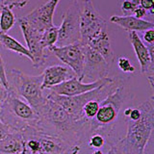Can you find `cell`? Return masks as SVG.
<instances>
[{
  "instance_id": "30bf717a",
  "label": "cell",
  "mask_w": 154,
  "mask_h": 154,
  "mask_svg": "<svg viewBox=\"0 0 154 154\" xmlns=\"http://www.w3.org/2000/svg\"><path fill=\"white\" fill-rule=\"evenodd\" d=\"M19 27L21 29L22 35L24 40L26 42L27 49L30 51L33 57L32 64L33 66L36 69H40L45 65L47 56L45 54V49L42 47L41 42L42 33L34 29L30 24H29L23 17L17 18Z\"/></svg>"
},
{
  "instance_id": "5bb4252c",
  "label": "cell",
  "mask_w": 154,
  "mask_h": 154,
  "mask_svg": "<svg viewBox=\"0 0 154 154\" xmlns=\"http://www.w3.org/2000/svg\"><path fill=\"white\" fill-rule=\"evenodd\" d=\"M111 78L109 77H104L97 81L91 82V83H85V82L79 80L77 77H73L69 80H67L64 83L60 85H57L50 88V91L58 95H63V96H74V95H79L82 94L88 93L90 91H93L94 89H97L98 87L104 85L110 81Z\"/></svg>"
},
{
  "instance_id": "7a4b0ae2",
  "label": "cell",
  "mask_w": 154,
  "mask_h": 154,
  "mask_svg": "<svg viewBox=\"0 0 154 154\" xmlns=\"http://www.w3.org/2000/svg\"><path fill=\"white\" fill-rule=\"evenodd\" d=\"M138 107L142 113L141 118L135 122L123 119L127 125L126 134L110 146L107 154H144L146 152L154 128L153 96Z\"/></svg>"
},
{
  "instance_id": "484cf974",
  "label": "cell",
  "mask_w": 154,
  "mask_h": 154,
  "mask_svg": "<svg viewBox=\"0 0 154 154\" xmlns=\"http://www.w3.org/2000/svg\"><path fill=\"white\" fill-rule=\"evenodd\" d=\"M2 2L3 6H8L13 10L14 8L21 9L25 7L27 3L29 2V0H2Z\"/></svg>"
},
{
  "instance_id": "52a82bcc",
  "label": "cell",
  "mask_w": 154,
  "mask_h": 154,
  "mask_svg": "<svg viewBox=\"0 0 154 154\" xmlns=\"http://www.w3.org/2000/svg\"><path fill=\"white\" fill-rule=\"evenodd\" d=\"M103 31H107V21L96 11L93 0H84L80 9V42L87 45Z\"/></svg>"
},
{
  "instance_id": "e575fe53",
  "label": "cell",
  "mask_w": 154,
  "mask_h": 154,
  "mask_svg": "<svg viewBox=\"0 0 154 154\" xmlns=\"http://www.w3.org/2000/svg\"><path fill=\"white\" fill-rule=\"evenodd\" d=\"M22 154H28V153H27V152H26V151H24V152H23V153H22Z\"/></svg>"
},
{
  "instance_id": "4dcf8cb0",
  "label": "cell",
  "mask_w": 154,
  "mask_h": 154,
  "mask_svg": "<svg viewBox=\"0 0 154 154\" xmlns=\"http://www.w3.org/2000/svg\"><path fill=\"white\" fill-rule=\"evenodd\" d=\"M11 131H12L11 128L8 125L5 124L3 122H1V119H0V141L6 137Z\"/></svg>"
},
{
  "instance_id": "8fae6325",
  "label": "cell",
  "mask_w": 154,
  "mask_h": 154,
  "mask_svg": "<svg viewBox=\"0 0 154 154\" xmlns=\"http://www.w3.org/2000/svg\"><path fill=\"white\" fill-rule=\"evenodd\" d=\"M84 52L85 60L82 81L87 80L89 81L88 83H91L106 77L111 66L108 65L103 57L87 45H84Z\"/></svg>"
},
{
  "instance_id": "4fadbf2b",
  "label": "cell",
  "mask_w": 154,
  "mask_h": 154,
  "mask_svg": "<svg viewBox=\"0 0 154 154\" xmlns=\"http://www.w3.org/2000/svg\"><path fill=\"white\" fill-rule=\"evenodd\" d=\"M128 38L133 46L135 54L141 66L142 73L146 75L151 90L154 88V58L149 55L148 49L136 32H129Z\"/></svg>"
},
{
  "instance_id": "1f68e13d",
  "label": "cell",
  "mask_w": 154,
  "mask_h": 154,
  "mask_svg": "<svg viewBox=\"0 0 154 154\" xmlns=\"http://www.w3.org/2000/svg\"><path fill=\"white\" fill-rule=\"evenodd\" d=\"M7 94H8V90L3 88L2 86H0V107L2 106L4 100L6 99Z\"/></svg>"
},
{
  "instance_id": "7402d4cb",
  "label": "cell",
  "mask_w": 154,
  "mask_h": 154,
  "mask_svg": "<svg viewBox=\"0 0 154 154\" xmlns=\"http://www.w3.org/2000/svg\"><path fill=\"white\" fill-rule=\"evenodd\" d=\"M99 109V102L98 101H95V100H91L87 102L83 109H82V113H83V117L84 119L91 120V119H94L96 113Z\"/></svg>"
},
{
  "instance_id": "ac0fdd59",
  "label": "cell",
  "mask_w": 154,
  "mask_h": 154,
  "mask_svg": "<svg viewBox=\"0 0 154 154\" xmlns=\"http://www.w3.org/2000/svg\"><path fill=\"white\" fill-rule=\"evenodd\" d=\"M25 151V141L22 134L12 130L0 141V154H22Z\"/></svg>"
},
{
  "instance_id": "9c48e42d",
  "label": "cell",
  "mask_w": 154,
  "mask_h": 154,
  "mask_svg": "<svg viewBox=\"0 0 154 154\" xmlns=\"http://www.w3.org/2000/svg\"><path fill=\"white\" fill-rule=\"evenodd\" d=\"M48 51L53 53L62 63L74 72L75 76L82 81L85 60L84 45L81 42L66 46H53Z\"/></svg>"
},
{
  "instance_id": "277c9868",
  "label": "cell",
  "mask_w": 154,
  "mask_h": 154,
  "mask_svg": "<svg viewBox=\"0 0 154 154\" xmlns=\"http://www.w3.org/2000/svg\"><path fill=\"white\" fill-rule=\"evenodd\" d=\"M123 84L122 81L119 78H111L110 81L104 85L98 87L97 89H94L93 91H90L88 93L82 94L79 95L74 96H63L58 95L53 93L48 94L46 96L47 98L54 101L57 104H59L61 107L64 108L67 113L70 115V117L75 120H82L85 119L83 117V113H82V109H83L84 105L91 100L95 101H102L107 96H109L111 94L117 90V88Z\"/></svg>"
},
{
  "instance_id": "2e32d148",
  "label": "cell",
  "mask_w": 154,
  "mask_h": 154,
  "mask_svg": "<svg viewBox=\"0 0 154 154\" xmlns=\"http://www.w3.org/2000/svg\"><path fill=\"white\" fill-rule=\"evenodd\" d=\"M110 21L115 23L129 32H144L154 28V23L149 22L146 19H139L134 16H112Z\"/></svg>"
},
{
  "instance_id": "d6a6232c",
  "label": "cell",
  "mask_w": 154,
  "mask_h": 154,
  "mask_svg": "<svg viewBox=\"0 0 154 154\" xmlns=\"http://www.w3.org/2000/svg\"><path fill=\"white\" fill-rule=\"evenodd\" d=\"M91 154H104V153L101 151L100 149H95V150L93 153H91Z\"/></svg>"
},
{
  "instance_id": "e0dca14e",
  "label": "cell",
  "mask_w": 154,
  "mask_h": 154,
  "mask_svg": "<svg viewBox=\"0 0 154 154\" xmlns=\"http://www.w3.org/2000/svg\"><path fill=\"white\" fill-rule=\"evenodd\" d=\"M87 46L95 50L103 57V59L108 63L109 66H112L115 61V54L111 45V40L107 31L101 32L99 35L91 40Z\"/></svg>"
},
{
  "instance_id": "9a60e30c",
  "label": "cell",
  "mask_w": 154,
  "mask_h": 154,
  "mask_svg": "<svg viewBox=\"0 0 154 154\" xmlns=\"http://www.w3.org/2000/svg\"><path fill=\"white\" fill-rule=\"evenodd\" d=\"M42 90L48 89L75 77L74 72L66 66L54 65L47 66L42 72Z\"/></svg>"
},
{
  "instance_id": "f546056e",
  "label": "cell",
  "mask_w": 154,
  "mask_h": 154,
  "mask_svg": "<svg viewBox=\"0 0 154 154\" xmlns=\"http://www.w3.org/2000/svg\"><path fill=\"white\" fill-rule=\"evenodd\" d=\"M143 38L146 45H154V29H149L143 32Z\"/></svg>"
},
{
  "instance_id": "4316f807",
  "label": "cell",
  "mask_w": 154,
  "mask_h": 154,
  "mask_svg": "<svg viewBox=\"0 0 154 154\" xmlns=\"http://www.w3.org/2000/svg\"><path fill=\"white\" fill-rule=\"evenodd\" d=\"M136 7L137 6H135L131 0H124L122 4V11L124 13V16H132Z\"/></svg>"
},
{
  "instance_id": "5b68a950",
  "label": "cell",
  "mask_w": 154,
  "mask_h": 154,
  "mask_svg": "<svg viewBox=\"0 0 154 154\" xmlns=\"http://www.w3.org/2000/svg\"><path fill=\"white\" fill-rule=\"evenodd\" d=\"M0 119L14 131L20 132L28 125H35L38 115L26 101L8 90V94L0 107Z\"/></svg>"
},
{
  "instance_id": "836d02e7",
  "label": "cell",
  "mask_w": 154,
  "mask_h": 154,
  "mask_svg": "<svg viewBox=\"0 0 154 154\" xmlns=\"http://www.w3.org/2000/svg\"><path fill=\"white\" fill-rule=\"evenodd\" d=\"M2 6H3V2H2V0H0V10H1Z\"/></svg>"
},
{
  "instance_id": "f1b7e54d",
  "label": "cell",
  "mask_w": 154,
  "mask_h": 154,
  "mask_svg": "<svg viewBox=\"0 0 154 154\" xmlns=\"http://www.w3.org/2000/svg\"><path fill=\"white\" fill-rule=\"evenodd\" d=\"M140 6L148 13L154 14V0H140Z\"/></svg>"
},
{
  "instance_id": "ffe728a7",
  "label": "cell",
  "mask_w": 154,
  "mask_h": 154,
  "mask_svg": "<svg viewBox=\"0 0 154 154\" xmlns=\"http://www.w3.org/2000/svg\"><path fill=\"white\" fill-rule=\"evenodd\" d=\"M16 23V17L13 10L8 6H2L0 10V32L8 33Z\"/></svg>"
},
{
  "instance_id": "8992f818",
  "label": "cell",
  "mask_w": 154,
  "mask_h": 154,
  "mask_svg": "<svg viewBox=\"0 0 154 154\" xmlns=\"http://www.w3.org/2000/svg\"><path fill=\"white\" fill-rule=\"evenodd\" d=\"M11 80L10 89L21 99L26 101L35 112L45 104L46 95L43 94L42 88V74L31 76L23 73L21 70L14 69L11 70Z\"/></svg>"
},
{
  "instance_id": "3957f363",
  "label": "cell",
  "mask_w": 154,
  "mask_h": 154,
  "mask_svg": "<svg viewBox=\"0 0 154 154\" xmlns=\"http://www.w3.org/2000/svg\"><path fill=\"white\" fill-rule=\"evenodd\" d=\"M123 84L119 85L113 94L99 102V109L94 119H91V133L100 134L111 146L115 141L116 122L122 106Z\"/></svg>"
},
{
  "instance_id": "d590c367",
  "label": "cell",
  "mask_w": 154,
  "mask_h": 154,
  "mask_svg": "<svg viewBox=\"0 0 154 154\" xmlns=\"http://www.w3.org/2000/svg\"><path fill=\"white\" fill-rule=\"evenodd\" d=\"M0 86H1V83H0Z\"/></svg>"
},
{
  "instance_id": "d4e9b609",
  "label": "cell",
  "mask_w": 154,
  "mask_h": 154,
  "mask_svg": "<svg viewBox=\"0 0 154 154\" xmlns=\"http://www.w3.org/2000/svg\"><path fill=\"white\" fill-rule=\"evenodd\" d=\"M0 83H1V86L3 88L7 90L10 89V83L8 81V77L6 73V67H5V64L1 55H0Z\"/></svg>"
},
{
  "instance_id": "6da1fadb",
  "label": "cell",
  "mask_w": 154,
  "mask_h": 154,
  "mask_svg": "<svg viewBox=\"0 0 154 154\" xmlns=\"http://www.w3.org/2000/svg\"><path fill=\"white\" fill-rule=\"evenodd\" d=\"M36 113L38 120L34 125L38 130L61 139L69 146L87 143L91 133V120H75L66 111L54 101L47 98Z\"/></svg>"
},
{
  "instance_id": "d6986e66",
  "label": "cell",
  "mask_w": 154,
  "mask_h": 154,
  "mask_svg": "<svg viewBox=\"0 0 154 154\" xmlns=\"http://www.w3.org/2000/svg\"><path fill=\"white\" fill-rule=\"evenodd\" d=\"M0 43H1V45L5 49L13 51L20 56L26 57L31 62L33 61V57L31 55L30 51L27 49V47L23 46L18 41H17L16 38H14L12 36L8 35V34L0 32Z\"/></svg>"
},
{
  "instance_id": "7c38bea8",
  "label": "cell",
  "mask_w": 154,
  "mask_h": 154,
  "mask_svg": "<svg viewBox=\"0 0 154 154\" xmlns=\"http://www.w3.org/2000/svg\"><path fill=\"white\" fill-rule=\"evenodd\" d=\"M60 0H48L42 6L37 7L32 12L23 16V18L36 29L37 31L42 33L54 26L53 24V16Z\"/></svg>"
},
{
  "instance_id": "603a6c76",
  "label": "cell",
  "mask_w": 154,
  "mask_h": 154,
  "mask_svg": "<svg viewBox=\"0 0 154 154\" xmlns=\"http://www.w3.org/2000/svg\"><path fill=\"white\" fill-rule=\"evenodd\" d=\"M106 141L104 137L100 134H93L89 137L87 143L91 148L94 149H100L101 147L104 146Z\"/></svg>"
},
{
  "instance_id": "44dd1931",
  "label": "cell",
  "mask_w": 154,
  "mask_h": 154,
  "mask_svg": "<svg viewBox=\"0 0 154 154\" xmlns=\"http://www.w3.org/2000/svg\"><path fill=\"white\" fill-rule=\"evenodd\" d=\"M58 41V27L53 26L42 33L41 42L45 49H50L51 47L55 46Z\"/></svg>"
},
{
  "instance_id": "ba28073f",
  "label": "cell",
  "mask_w": 154,
  "mask_h": 154,
  "mask_svg": "<svg viewBox=\"0 0 154 154\" xmlns=\"http://www.w3.org/2000/svg\"><path fill=\"white\" fill-rule=\"evenodd\" d=\"M80 6L73 0L63 14L60 27H58V41L56 46H66L80 42Z\"/></svg>"
},
{
  "instance_id": "83f0119b",
  "label": "cell",
  "mask_w": 154,
  "mask_h": 154,
  "mask_svg": "<svg viewBox=\"0 0 154 154\" xmlns=\"http://www.w3.org/2000/svg\"><path fill=\"white\" fill-rule=\"evenodd\" d=\"M132 16H134L135 17H137L139 19H143V17H146V16H148V17H150L151 19L153 20V18H152L153 14H150V13H148L147 11H146V10H144L143 8H142L140 5H139V6H137L136 9L134 10Z\"/></svg>"
},
{
  "instance_id": "cb8c5ba5",
  "label": "cell",
  "mask_w": 154,
  "mask_h": 154,
  "mask_svg": "<svg viewBox=\"0 0 154 154\" xmlns=\"http://www.w3.org/2000/svg\"><path fill=\"white\" fill-rule=\"evenodd\" d=\"M118 66L119 69L124 73H134L135 70H136L135 66L131 64L128 58L124 56H120L118 58Z\"/></svg>"
}]
</instances>
